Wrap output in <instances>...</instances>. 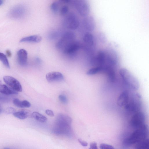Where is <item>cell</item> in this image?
I'll list each match as a JSON object with an SVG mask.
<instances>
[{"label": "cell", "instance_id": "1", "mask_svg": "<svg viewBox=\"0 0 149 149\" xmlns=\"http://www.w3.org/2000/svg\"><path fill=\"white\" fill-rule=\"evenodd\" d=\"M148 132L147 127L144 124L136 129L128 137L125 139L124 143L126 145L137 144L146 139Z\"/></svg>", "mask_w": 149, "mask_h": 149}, {"label": "cell", "instance_id": "2", "mask_svg": "<svg viewBox=\"0 0 149 149\" xmlns=\"http://www.w3.org/2000/svg\"><path fill=\"white\" fill-rule=\"evenodd\" d=\"M119 74L125 83L129 87L134 90L139 88V83L137 79L127 69H120Z\"/></svg>", "mask_w": 149, "mask_h": 149}, {"label": "cell", "instance_id": "3", "mask_svg": "<svg viewBox=\"0 0 149 149\" xmlns=\"http://www.w3.org/2000/svg\"><path fill=\"white\" fill-rule=\"evenodd\" d=\"M73 4L79 14L82 16H88L90 10V6L88 2L84 0L72 1Z\"/></svg>", "mask_w": 149, "mask_h": 149}, {"label": "cell", "instance_id": "4", "mask_svg": "<svg viewBox=\"0 0 149 149\" xmlns=\"http://www.w3.org/2000/svg\"><path fill=\"white\" fill-rule=\"evenodd\" d=\"M81 47L79 42L73 40L64 45L61 49L65 54L73 56L77 52Z\"/></svg>", "mask_w": 149, "mask_h": 149}, {"label": "cell", "instance_id": "5", "mask_svg": "<svg viewBox=\"0 0 149 149\" xmlns=\"http://www.w3.org/2000/svg\"><path fill=\"white\" fill-rule=\"evenodd\" d=\"M72 120L69 116L63 114H59L57 116L56 120V125L58 128V129L62 130L69 129Z\"/></svg>", "mask_w": 149, "mask_h": 149}, {"label": "cell", "instance_id": "6", "mask_svg": "<svg viewBox=\"0 0 149 149\" xmlns=\"http://www.w3.org/2000/svg\"><path fill=\"white\" fill-rule=\"evenodd\" d=\"M145 121L144 114L142 112H137L132 118L131 125L133 127L136 129L145 124Z\"/></svg>", "mask_w": 149, "mask_h": 149}, {"label": "cell", "instance_id": "7", "mask_svg": "<svg viewBox=\"0 0 149 149\" xmlns=\"http://www.w3.org/2000/svg\"><path fill=\"white\" fill-rule=\"evenodd\" d=\"M65 24L67 28L73 30L78 28L79 23L76 15L73 13H71L66 17Z\"/></svg>", "mask_w": 149, "mask_h": 149}, {"label": "cell", "instance_id": "8", "mask_svg": "<svg viewBox=\"0 0 149 149\" xmlns=\"http://www.w3.org/2000/svg\"><path fill=\"white\" fill-rule=\"evenodd\" d=\"M75 34L72 31H68L64 33L62 35L60 40L57 42L56 47L58 49H61L65 44L74 40Z\"/></svg>", "mask_w": 149, "mask_h": 149}, {"label": "cell", "instance_id": "9", "mask_svg": "<svg viewBox=\"0 0 149 149\" xmlns=\"http://www.w3.org/2000/svg\"><path fill=\"white\" fill-rule=\"evenodd\" d=\"M3 80L5 83L16 92H21L22 88L19 82L14 78L10 76H5Z\"/></svg>", "mask_w": 149, "mask_h": 149}, {"label": "cell", "instance_id": "10", "mask_svg": "<svg viewBox=\"0 0 149 149\" xmlns=\"http://www.w3.org/2000/svg\"><path fill=\"white\" fill-rule=\"evenodd\" d=\"M22 5H17L13 7L10 11L9 15L11 18L19 19L22 17L25 14V10Z\"/></svg>", "mask_w": 149, "mask_h": 149}, {"label": "cell", "instance_id": "11", "mask_svg": "<svg viewBox=\"0 0 149 149\" xmlns=\"http://www.w3.org/2000/svg\"><path fill=\"white\" fill-rule=\"evenodd\" d=\"M82 24L84 29L88 31H93L95 28V19L91 16L85 17L83 20Z\"/></svg>", "mask_w": 149, "mask_h": 149}, {"label": "cell", "instance_id": "12", "mask_svg": "<svg viewBox=\"0 0 149 149\" xmlns=\"http://www.w3.org/2000/svg\"><path fill=\"white\" fill-rule=\"evenodd\" d=\"M83 40L85 45L88 48L95 49V41L93 36L89 32H86L83 37Z\"/></svg>", "mask_w": 149, "mask_h": 149}, {"label": "cell", "instance_id": "13", "mask_svg": "<svg viewBox=\"0 0 149 149\" xmlns=\"http://www.w3.org/2000/svg\"><path fill=\"white\" fill-rule=\"evenodd\" d=\"M46 78L49 82L61 81L64 79L62 74L58 72H52L47 73L46 75Z\"/></svg>", "mask_w": 149, "mask_h": 149}, {"label": "cell", "instance_id": "14", "mask_svg": "<svg viewBox=\"0 0 149 149\" xmlns=\"http://www.w3.org/2000/svg\"><path fill=\"white\" fill-rule=\"evenodd\" d=\"M18 63L21 65L24 66L27 63L28 54L27 51L24 49L19 50L17 53Z\"/></svg>", "mask_w": 149, "mask_h": 149}, {"label": "cell", "instance_id": "15", "mask_svg": "<svg viewBox=\"0 0 149 149\" xmlns=\"http://www.w3.org/2000/svg\"><path fill=\"white\" fill-rule=\"evenodd\" d=\"M129 94L127 91H124L121 93L118 97L117 103L120 107H125L130 100Z\"/></svg>", "mask_w": 149, "mask_h": 149}, {"label": "cell", "instance_id": "16", "mask_svg": "<svg viewBox=\"0 0 149 149\" xmlns=\"http://www.w3.org/2000/svg\"><path fill=\"white\" fill-rule=\"evenodd\" d=\"M42 39V38L40 36L33 35L23 38L20 41V42L38 43L40 42Z\"/></svg>", "mask_w": 149, "mask_h": 149}, {"label": "cell", "instance_id": "17", "mask_svg": "<svg viewBox=\"0 0 149 149\" xmlns=\"http://www.w3.org/2000/svg\"><path fill=\"white\" fill-rule=\"evenodd\" d=\"M0 92L6 95L11 94H16L17 92L8 87L6 85L2 83L0 80Z\"/></svg>", "mask_w": 149, "mask_h": 149}, {"label": "cell", "instance_id": "18", "mask_svg": "<svg viewBox=\"0 0 149 149\" xmlns=\"http://www.w3.org/2000/svg\"><path fill=\"white\" fill-rule=\"evenodd\" d=\"M13 115L16 118L21 120L26 118L28 116L29 113L26 110H22L13 113Z\"/></svg>", "mask_w": 149, "mask_h": 149}, {"label": "cell", "instance_id": "19", "mask_svg": "<svg viewBox=\"0 0 149 149\" xmlns=\"http://www.w3.org/2000/svg\"><path fill=\"white\" fill-rule=\"evenodd\" d=\"M31 116L35 119L40 122L44 123L47 119L45 116L37 112H33Z\"/></svg>", "mask_w": 149, "mask_h": 149}, {"label": "cell", "instance_id": "20", "mask_svg": "<svg viewBox=\"0 0 149 149\" xmlns=\"http://www.w3.org/2000/svg\"><path fill=\"white\" fill-rule=\"evenodd\" d=\"M149 142L148 139H146L136 144L135 149H149Z\"/></svg>", "mask_w": 149, "mask_h": 149}, {"label": "cell", "instance_id": "21", "mask_svg": "<svg viewBox=\"0 0 149 149\" xmlns=\"http://www.w3.org/2000/svg\"><path fill=\"white\" fill-rule=\"evenodd\" d=\"M103 68L102 67L97 66L91 68L87 71L86 73L88 75H93L103 72Z\"/></svg>", "mask_w": 149, "mask_h": 149}, {"label": "cell", "instance_id": "22", "mask_svg": "<svg viewBox=\"0 0 149 149\" xmlns=\"http://www.w3.org/2000/svg\"><path fill=\"white\" fill-rule=\"evenodd\" d=\"M0 60L7 68H9L10 66L8 59L6 55L0 52Z\"/></svg>", "mask_w": 149, "mask_h": 149}, {"label": "cell", "instance_id": "23", "mask_svg": "<svg viewBox=\"0 0 149 149\" xmlns=\"http://www.w3.org/2000/svg\"><path fill=\"white\" fill-rule=\"evenodd\" d=\"M51 9L54 13H57L59 10V3L56 1L52 3L51 6Z\"/></svg>", "mask_w": 149, "mask_h": 149}, {"label": "cell", "instance_id": "24", "mask_svg": "<svg viewBox=\"0 0 149 149\" xmlns=\"http://www.w3.org/2000/svg\"><path fill=\"white\" fill-rule=\"evenodd\" d=\"M59 32L56 31H53L50 33L48 36L49 38L51 40L55 39L59 36Z\"/></svg>", "mask_w": 149, "mask_h": 149}, {"label": "cell", "instance_id": "25", "mask_svg": "<svg viewBox=\"0 0 149 149\" xmlns=\"http://www.w3.org/2000/svg\"><path fill=\"white\" fill-rule=\"evenodd\" d=\"M69 8L66 5L62 6L60 10V13L62 15H64L66 14L68 12Z\"/></svg>", "mask_w": 149, "mask_h": 149}, {"label": "cell", "instance_id": "26", "mask_svg": "<svg viewBox=\"0 0 149 149\" xmlns=\"http://www.w3.org/2000/svg\"><path fill=\"white\" fill-rule=\"evenodd\" d=\"M13 103L15 106L18 107L23 108L22 101H21L18 99H14L13 100Z\"/></svg>", "mask_w": 149, "mask_h": 149}, {"label": "cell", "instance_id": "27", "mask_svg": "<svg viewBox=\"0 0 149 149\" xmlns=\"http://www.w3.org/2000/svg\"><path fill=\"white\" fill-rule=\"evenodd\" d=\"M100 149H115L112 146L105 143H101L100 145Z\"/></svg>", "mask_w": 149, "mask_h": 149}, {"label": "cell", "instance_id": "28", "mask_svg": "<svg viewBox=\"0 0 149 149\" xmlns=\"http://www.w3.org/2000/svg\"><path fill=\"white\" fill-rule=\"evenodd\" d=\"M60 101L62 103L66 104L68 102V99L65 96L63 95H60L58 96Z\"/></svg>", "mask_w": 149, "mask_h": 149}, {"label": "cell", "instance_id": "29", "mask_svg": "<svg viewBox=\"0 0 149 149\" xmlns=\"http://www.w3.org/2000/svg\"><path fill=\"white\" fill-rule=\"evenodd\" d=\"M6 95H0V102H5L9 101V98Z\"/></svg>", "mask_w": 149, "mask_h": 149}, {"label": "cell", "instance_id": "30", "mask_svg": "<svg viewBox=\"0 0 149 149\" xmlns=\"http://www.w3.org/2000/svg\"><path fill=\"white\" fill-rule=\"evenodd\" d=\"M22 102L23 108L29 107L31 106L30 103L27 100H24L22 101Z\"/></svg>", "mask_w": 149, "mask_h": 149}, {"label": "cell", "instance_id": "31", "mask_svg": "<svg viewBox=\"0 0 149 149\" xmlns=\"http://www.w3.org/2000/svg\"><path fill=\"white\" fill-rule=\"evenodd\" d=\"M15 109L12 107H8L6 109L5 112L7 113H13L15 112Z\"/></svg>", "mask_w": 149, "mask_h": 149}, {"label": "cell", "instance_id": "32", "mask_svg": "<svg viewBox=\"0 0 149 149\" xmlns=\"http://www.w3.org/2000/svg\"><path fill=\"white\" fill-rule=\"evenodd\" d=\"M89 149H98L97 143L95 142L91 143L90 145Z\"/></svg>", "mask_w": 149, "mask_h": 149}, {"label": "cell", "instance_id": "33", "mask_svg": "<svg viewBox=\"0 0 149 149\" xmlns=\"http://www.w3.org/2000/svg\"><path fill=\"white\" fill-rule=\"evenodd\" d=\"M45 112L47 115L50 116H53L54 115L53 112L50 109H47L46 110Z\"/></svg>", "mask_w": 149, "mask_h": 149}, {"label": "cell", "instance_id": "34", "mask_svg": "<svg viewBox=\"0 0 149 149\" xmlns=\"http://www.w3.org/2000/svg\"><path fill=\"white\" fill-rule=\"evenodd\" d=\"M78 141L83 146H86L88 145V143L86 141L82 140L81 139H79Z\"/></svg>", "mask_w": 149, "mask_h": 149}, {"label": "cell", "instance_id": "35", "mask_svg": "<svg viewBox=\"0 0 149 149\" xmlns=\"http://www.w3.org/2000/svg\"><path fill=\"white\" fill-rule=\"evenodd\" d=\"M6 53L8 56H10L11 55V53L9 50H7L6 51Z\"/></svg>", "mask_w": 149, "mask_h": 149}, {"label": "cell", "instance_id": "36", "mask_svg": "<svg viewBox=\"0 0 149 149\" xmlns=\"http://www.w3.org/2000/svg\"><path fill=\"white\" fill-rule=\"evenodd\" d=\"M3 3V1L2 0H0V6L2 5Z\"/></svg>", "mask_w": 149, "mask_h": 149}, {"label": "cell", "instance_id": "37", "mask_svg": "<svg viewBox=\"0 0 149 149\" xmlns=\"http://www.w3.org/2000/svg\"><path fill=\"white\" fill-rule=\"evenodd\" d=\"M2 111V109L1 106L0 105V113H1Z\"/></svg>", "mask_w": 149, "mask_h": 149}, {"label": "cell", "instance_id": "38", "mask_svg": "<svg viewBox=\"0 0 149 149\" xmlns=\"http://www.w3.org/2000/svg\"><path fill=\"white\" fill-rule=\"evenodd\" d=\"M3 149H10L8 148H4Z\"/></svg>", "mask_w": 149, "mask_h": 149}]
</instances>
